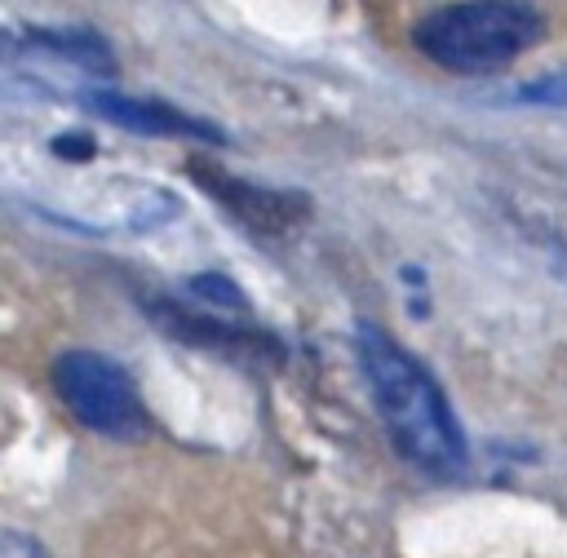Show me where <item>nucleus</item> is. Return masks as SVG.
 Instances as JSON below:
<instances>
[{"label": "nucleus", "instance_id": "1", "mask_svg": "<svg viewBox=\"0 0 567 558\" xmlns=\"http://www.w3.org/2000/svg\"><path fill=\"white\" fill-rule=\"evenodd\" d=\"M354 345L394 447L430 478H461L470 465V443L439 381L377 323H359Z\"/></svg>", "mask_w": 567, "mask_h": 558}, {"label": "nucleus", "instance_id": "6", "mask_svg": "<svg viewBox=\"0 0 567 558\" xmlns=\"http://www.w3.org/2000/svg\"><path fill=\"white\" fill-rule=\"evenodd\" d=\"M151 314H155V323H159L164 332H173V337H182V341L213 345V350H226V354H248V359H252V354H266L270 363L284 359L279 341L266 337V332H248V328H230V323H221V319L186 314V310H177V306H168V301H151Z\"/></svg>", "mask_w": 567, "mask_h": 558}, {"label": "nucleus", "instance_id": "4", "mask_svg": "<svg viewBox=\"0 0 567 558\" xmlns=\"http://www.w3.org/2000/svg\"><path fill=\"white\" fill-rule=\"evenodd\" d=\"M186 168H190L195 186H204L235 221H244L261 235H284V230H292L310 217V199L297 195V190H270V186L230 177L226 168H217L208 159H186Z\"/></svg>", "mask_w": 567, "mask_h": 558}, {"label": "nucleus", "instance_id": "8", "mask_svg": "<svg viewBox=\"0 0 567 558\" xmlns=\"http://www.w3.org/2000/svg\"><path fill=\"white\" fill-rule=\"evenodd\" d=\"M523 102H545V106H567V71H554L545 80H532L518 89Z\"/></svg>", "mask_w": 567, "mask_h": 558}, {"label": "nucleus", "instance_id": "5", "mask_svg": "<svg viewBox=\"0 0 567 558\" xmlns=\"http://www.w3.org/2000/svg\"><path fill=\"white\" fill-rule=\"evenodd\" d=\"M84 106L128 133H155V137H199V142H221V128H213L208 120H195L159 97H124L111 89H93L84 93Z\"/></svg>", "mask_w": 567, "mask_h": 558}, {"label": "nucleus", "instance_id": "7", "mask_svg": "<svg viewBox=\"0 0 567 558\" xmlns=\"http://www.w3.org/2000/svg\"><path fill=\"white\" fill-rule=\"evenodd\" d=\"M190 292L213 301V306H230V310H244V292L226 279V275H195L190 279Z\"/></svg>", "mask_w": 567, "mask_h": 558}, {"label": "nucleus", "instance_id": "2", "mask_svg": "<svg viewBox=\"0 0 567 558\" xmlns=\"http://www.w3.org/2000/svg\"><path fill=\"white\" fill-rule=\"evenodd\" d=\"M545 18L518 0H487V4H439L412 27V44L456 75H487L523 58L540 44Z\"/></svg>", "mask_w": 567, "mask_h": 558}, {"label": "nucleus", "instance_id": "3", "mask_svg": "<svg viewBox=\"0 0 567 558\" xmlns=\"http://www.w3.org/2000/svg\"><path fill=\"white\" fill-rule=\"evenodd\" d=\"M53 390L66 412L93 434L120 443H137L151 434V412L142 407L133 376L97 350H62L53 359Z\"/></svg>", "mask_w": 567, "mask_h": 558}, {"label": "nucleus", "instance_id": "9", "mask_svg": "<svg viewBox=\"0 0 567 558\" xmlns=\"http://www.w3.org/2000/svg\"><path fill=\"white\" fill-rule=\"evenodd\" d=\"M0 558H49V554H44L40 540H31L27 531L9 527V531H0Z\"/></svg>", "mask_w": 567, "mask_h": 558}]
</instances>
